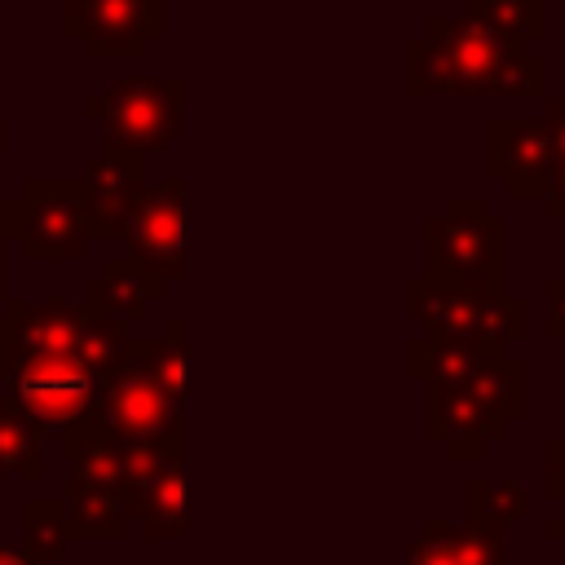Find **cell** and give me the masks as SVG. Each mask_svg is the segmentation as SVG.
Listing matches in <instances>:
<instances>
[{
    "mask_svg": "<svg viewBox=\"0 0 565 565\" xmlns=\"http://www.w3.org/2000/svg\"><path fill=\"white\" fill-rule=\"evenodd\" d=\"M512 49L521 44L490 35L463 13H433L424 22V35L406 44V97H494L499 66Z\"/></svg>",
    "mask_w": 565,
    "mask_h": 565,
    "instance_id": "cell-1",
    "label": "cell"
},
{
    "mask_svg": "<svg viewBox=\"0 0 565 565\" xmlns=\"http://www.w3.org/2000/svg\"><path fill=\"white\" fill-rule=\"evenodd\" d=\"M424 278L508 287V221L481 194H450L424 221Z\"/></svg>",
    "mask_w": 565,
    "mask_h": 565,
    "instance_id": "cell-2",
    "label": "cell"
},
{
    "mask_svg": "<svg viewBox=\"0 0 565 565\" xmlns=\"http://www.w3.org/2000/svg\"><path fill=\"white\" fill-rule=\"evenodd\" d=\"M406 318H415L428 335L463 340L503 358L512 340L525 335V300L508 296V287H468V282H406Z\"/></svg>",
    "mask_w": 565,
    "mask_h": 565,
    "instance_id": "cell-3",
    "label": "cell"
},
{
    "mask_svg": "<svg viewBox=\"0 0 565 565\" xmlns=\"http://www.w3.org/2000/svg\"><path fill=\"white\" fill-rule=\"evenodd\" d=\"M185 75H124L110 88L84 97V119L106 124V150L124 154H163L181 137Z\"/></svg>",
    "mask_w": 565,
    "mask_h": 565,
    "instance_id": "cell-4",
    "label": "cell"
},
{
    "mask_svg": "<svg viewBox=\"0 0 565 565\" xmlns=\"http://www.w3.org/2000/svg\"><path fill=\"white\" fill-rule=\"evenodd\" d=\"M0 384H4L0 397L18 406L40 428V437H57V441L71 437L93 415V402H97V380L84 371L75 353L22 362Z\"/></svg>",
    "mask_w": 565,
    "mask_h": 565,
    "instance_id": "cell-5",
    "label": "cell"
},
{
    "mask_svg": "<svg viewBox=\"0 0 565 565\" xmlns=\"http://www.w3.org/2000/svg\"><path fill=\"white\" fill-rule=\"evenodd\" d=\"M18 247L26 260H84L88 203L79 177H31L18 194Z\"/></svg>",
    "mask_w": 565,
    "mask_h": 565,
    "instance_id": "cell-6",
    "label": "cell"
},
{
    "mask_svg": "<svg viewBox=\"0 0 565 565\" xmlns=\"http://www.w3.org/2000/svg\"><path fill=\"white\" fill-rule=\"evenodd\" d=\"M93 424H102L115 441H137V446L185 441V411L159 388V380L132 353L110 380L97 384Z\"/></svg>",
    "mask_w": 565,
    "mask_h": 565,
    "instance_id": "cell-7",
    "label": "cell"
},
{
    "mask_svg": "<svg viewBox=\"0 0 565 565\" xmlns=\"http://www.w3.org/2000/svg\"><path fill=\"white\" fill-rule=\"evenodd\" d=\"M62 31L93 62H137L168 31V0H62Z\"/></svg>",
    "mask_w": 565,
    "mask_h": 565,
    "instance_id": "cell-8",
    "label": "cell"
},
{
    "mask_svg": "<svg viewBox=\"0 0 565 565\" xmlns=\"http://www.w3.org/2000/svg\"><path fill=\"white\" fill-rule=\"evenodd\" d=\"M185 199H190L185 177L150 181L128 216L124 238H119L124 256L163 282L185 278Z\"/></svg>",
    "mask_w": 565,
    "mask_h": 565,
    "instance_id": "cell-9",
    "label": "cell"
},
{
    "mask_svg": "<svg viewBox=\"0 0 565 565\" xmlns=\"http://www.w3.org/2000/svg\"><path fill=\"white\" fill-rule=\"evenodd\" d=\"M556 150L543 115H490L486 119V177L503 185L508 199H543Z\"/></svg>",
    "mask_w": 565,
    "mask_h": 565,
    "instance_id": "cell-10",
    "label": "cell"
},
{
    "mask_svg": "<svg viewBox=\"0 0 565 565\" xmlns=\"http://www.w3.org/2000/svg\"><path fill=\"white\" fill-rule=\"evenodd\" d=\"M0 380L35 358H66L79 344L84 309L49 296V300H0Z\"/></svg>",
    "mask_w": 565,
    "mask_h": 565,
    "instance_id": "cell-11",
    "label": "cell"
},
{
    "mask_svg": "<svg viewBox=\"0 0 565 565\" xmlns=\"http://www.w3.org/2000/svg\"><path fill=\"white\" fill-rule=\"evenodd\" d=\"M84 203H88V243H119L128 230V216L150 185L146 159L124 150H102L84 159Z\"/></svg>",
    "mask_w": 565,
    "mask_h": 565,
    "instance_id": "cell-12",
    "label": "cell"
},
{
    "mask_svg": "<svg viewBox=\"0 0 565 565\" xmlns=\"http://www.w3.org/2000/svg\"><path fill=\"white\" fill-rule=\"evenodd\" d=\"M424 424H428V437L441 441L450 459H486L490 455V441H503L508 437V428L494 424L463 384L428 388Z\"/></svg>",
    "mask_w": 565,
    "mask_h": 565,
    "instance_id": "cell-13",
    "label": "cell"
},
{
    "mask_svg": "<svg viewBox=\"0 0 565 565\" xmlns=\"http://www.w3.org/2000/svg\"><path fill=\"white\" fill-rule=\"evenodd\" d=\"M163 296H168V282H163V278L146 274V269L132 265L128 256H106L102 274H93V278L84 282L79 309L93 313V318H110V322H124V327H128V322H141L146 309H150L154 300H163Z\"/></svg>",
    "mask_w": 565,
    "mask_h": 565,
    "instance_id": "cell-14",
    "label": "cell"
},
{
    "mask_svg": "<svg viewBox=\"0 0 565 565\" xmlns=\"http://www.w3.org/2000/svg\"><path fill=\"white\" fill-rule=\"evenodd\" d=\"M62 450H66V463H71V481L115 494L119 508H124V516L132 521L128 441H115V437H110L102 424H93V415H88L71 437H62Z\"/></svg>",
    "mask_w": 565,
    "mask_h": 565,
    "instance_id": "cell-15",
    "label": "cell"
},
{
    "mask_svg": "<svg viewBox=\"0 0 565 565\" xmlns=\"http://www.w3.org/2000/svg\"><path fill=\"white\" fill-rule=\"evenodd\" d=\"M490 362L486 349L463 344V340H446V335H411L406 340V375L419 380L424 388H441V384H468V375Z\"/></svg>",
    "mask_w": 565,
    "mask_h": 565,
    "instance_id": "cell-16",
    "label": "cell"
},
{
    "mask_svg": "<svg viewBox=\"0 0 565 565\" xmlns=\"http://www.w3.org/2000/svg\"><path fill=\"white\" fill-rule=\"evenodd\" d=\"M463 388H468V393L477 397V406H481L494 424H503V428H512L516 419L530 415V397H525V358H516V353H503V358L481 362V366L468 375Z\"/></svg>",
    "mask_w": 565,
    "mask_h": 565,
    "instance_id": "cell-17",
    "label": "cell"
},
{
    "mask_svg": "<svg viewBox=\"0 0 565 565\" xmlns=\"http://www.w3.org/2000/svg\"><path fill=\"white\" fill-rule=\"evenodd\" d=\"M141 534L150 543H185L190 516H185V463H168L141 494L137 516Z\"/></svg>",
    "mask_w": 565,
    "mask_h": 565,
    "instance_id": "cell-18",
    "label": "cell"
},
{
    "mask_svg": "<svg viewBox=\"0 0 565 565\" xmlns=\"http://www.w3.org/2000/svg\"><path fill=\"white\" fill-rule=\"evenodd\" d=\"M459 13L472 18L477 26H486L490 35H499L508 44H521V49L543 40L547 22H552L547 0H463Z\"/></svg>",
    "mask_w": 565,
    "mask_h": 565,
    "instance_id": "cell-19",
    "label": "cell"
},
{
    "mask_svg": "<svg viewBox=\"0 0 565 565\" xmlns=\"http://www.w3.org/2000/svg\"><path fill=\"white\" fill-rule=\"evenodd\" d=\"M62 508H66V521H71V534L75 539H88V543H119L128 534V516L119 508L115 494L106 490H93V486H79L66 477L62 486Z\"/></svg>",
    "mask_w": 565,
    "mask_h": 565,
    "instance_id": "cell-20",
    "label": "cell"
},
{
    "mask_svg": "<svg viewBox=\"0 0 565 565\" xmlns=\"http://www.w3.org/2000/svg\"><path fill=\"white\" fill-rule=\"evenodd\" d=\"M128 353L159 380V388L185 411V318H168L159 335H132Z\"/></svg>",
    "mask_w": 565,
    "mask_h": 565,
    "instance_id": "cell-21",
    "label": "cell"
},
{
    "mask_svg": "<svg viewBox=\"0 0 565 565\" xmlns=\"http://www.w3.org/2000/svg\"><path fill=\"white\" fill-rule=\"evenodd\" d=\"M44 481L49 459H44V437L40 428L0 397V481Z\"/></svg>",
    "mask_w": 565,
    "mask_h": 565,
    "instance_id": "cell-22",
    "label": "cell"
},
{
    "mask_svg": "<svg viewBox=\"0 0 565 565\" xmlns=\"http://www.w3.org/2000/svg\"><path fill=\"white\" fill-rule=\"evenodd\" d=\"M75 534H71V521H66V508L62 499H40L31 494L22 503V552L35 561V565H53L71 552Z\"/></svg>",
    "mask_w": 565,
    "mask_h": 565,
    "instance_id": "cell-23",
    "label": "cell"
},
{
    "mask_svg": "<svg viewBox=\"0 0 565 565\" xmlns=\"http://www.w3.org/2000/svg\"><path fill=\"white\" fill-rule=\"evenodd\" d=\"M441 543L450 547L455 565H508V534L503 525H490V521H446V516H433Z\"/></svg>",
    "mask_w": 565,
    "mask_h": 565,
    "instance_id": "cell-24",
    "label": "cell"
},
{
    "mask_svg": "<svg viewBox=\"0 0 565 565\" xmlns=\"http://www.w3.org/2000/svg\"><path fill=\"white\" fill-rule=\"evenodd\" d=\"M525 512H530V494L512 477H472L463 486V516H472V521H490V525L508 530Z\"/></svg>",
    "mask_w": 565,
    "mask_h": 565,
    "instance_id": "cell-25",
    "label": "cell"
},
{
    "mask_svg": "<svg viewBox=\"0 0 565 565\" xmlns=\"http://www.w3.org/2000/svg\"><path fill=\"white\" fill-rule=\"evenodd\" d=\"M128 327L124 322H110V318H93V313H84V327H79V344H75V358L84 362V371L102 384V380H110L119 366H124V358H128Z\"/></svg>",
    "mask_w": 565,
    "mask_h": 565,
    "instance_id": "cell-26",
    "label": "cell"
},
{
    "mask_svg": "<svg viewBox=\"0 0 565 565\" xmlns=\"http://www.w3.org/2000/svg\"><path fill=\"white\" fill-rule=\"evenodd\" d=\"M494 97H516V102H547V57L530 53V49H512L499 66L494 79Z\"/></svg>",
    "mask_w": 565,
    "mask_h": 565,
    "instance_id": "cell-27",
    "label": "cell"
},
{
    "mask_svg": "<svg viewBox=\"0 0 565 565\" xmlns=\"http://www.w3.org/2000/svg\"><path fill=\"white\" fill-rule=\"evenodd\" d=\"M406 565H455V556H450V547L441 543V534H437L433 521H424V534H415V539L406 543Z\"/></svg>",
    "mask_w": 565,
    "mask_h": 565,
    "instance_id": "cell-28",
    "label": "cell"
},
{
    "mask_svg": "<svg viewBox=\"0 0 565 565\" xmlns=\"http://www.w3.org/2000/svg\"><path fill=\"white\" fill-rule=\"evenodd\" d=\"M543 494L552 503H565V437H552L543 446Z\"/></svg>",
    "mask_w": 565,
    "mask_h": 565,
    "instance_id": "cell-29",
    "label": "cell"
},
{
    "mask_svg": "<svg viewBox=\"0 0 565 565\" xmlns=\"http://www.w3.org/2000/svg\"><path fill=\"white\" fill-rule=\"evenodd\" d=\"M543 296H547V322H543V335L547 340H565V278H547L543 282Z\"/></svg>",
    "mask_w": 565,
    "mask_h": 565,
    "instance_id": "cell-30",
    "label": "cell"
},
{
    "mask_svg": "<svg viewBox=\"0 0 565 565\" xmlns=\"http://www.w3.org/2000/svg\"><path fill=\"white\" fill-rule=\"evenodd\" d=\"M543 207L552 221H565V168H552L547 177V194H543Z\"/></svg>",
    "mask_w": 565,
    "mask_h": 565,
    "instance_id": "cell-31",
    "label": "cell"
},
{
    "mask_svg": "<svg viewBox=\"0 0 565 565\" xmlns=\"http://www.w3.org/2000/svg\"><path fill=\"white\" fill-rule=\"evenodd\" d=\"M18 243V194H0V247Z\"/></svg>",
    "mask_w": 565,
    "mask_h": 565,
    "instance_id": "cell-32",
    "label": "cell"
},
{
    "mask_svg": "<svg viewBox=\"0 0 565 565\" xmlns=\"http://www.w3.org/2000/svg\"><path fill=\"white\" fill-rule=\"evenodd\" d=\"M0 565H35V561L22 552V543H0Z\"/></svg>",
    "mask_w": 565,
    "mask_h": 565,
    "instance_id": "cell-33",
    "label": "cell"
},
{
    "mask_svg": "<svg viewBox=\"0 0 565 565\" xmlns=\"http://www.w3.org/2000/svg\"><path fill=\"white\" fill-rule=\"evenodd\" d=\"M9 296V256H4V247H0V300Z\"/></svg>",
    "mask_w": 565,
    "mask_h": 565,
    "instance_id": "cell-34",
    "label": "cell"
},
{
    "mask_svg": "<svg viewBox=\"0 0 565 565\" xmlns=\"http://www.w3.org/2000/svg\"><path fill=\"white\" fill-rule=\"evenodd\" d=\"M543 534H547V539H565V516H552V521L543 525Z\"/></svg>",
    "mask_w": 565,
    "mask_h": 565,
    "instance_id": "cell-35",
    "label": "cell"
},
{
    "mask_svg": "<svg viewBox=\"0 0 565 565\" xmlns=\"http://www.w3.org/2000/svg\"><path fill=\"white\" fill-rule=\"evenodd\" d=\"M4 154H9V124L0 119V159H4Z\"/></svg>",
    "mask_w": 565,
    "mask_h": 565,
    "instance_id": "cell-36",
    "label": "cell"
}]
</instances>
